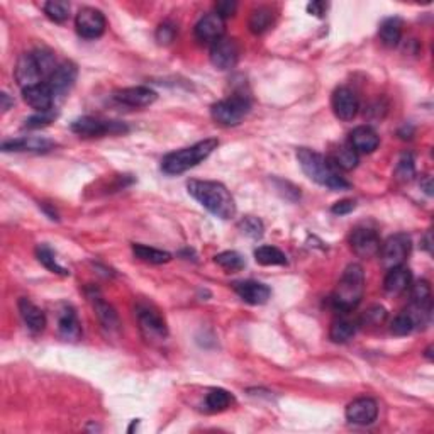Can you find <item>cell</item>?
Instances as JSON below:
<instances>
[{"label": "cell", "mask_w": 434, "mask_h": 434, "mask_svg": "<svg viewBox=\"0 0 434 434\" xmlns=\"http://www.w3.org/2000/svg\"><path fill=\"white\" fill-rule=\"evenodd\" d=\"M189 193L202 208L219 219H231L236 214V202L224 185L210 180H190L187 184Z\"/></svg>", "instance_id": "cell-1"}, {"label": "cell", "mask_w": 434, "mask_h": 434, "mask_svg": "<svg viewBox=\"0 0 434 434\" xmlns=\"http://www.w3.org/2000/svg\"><path fill=\"white\" fill-rule=\"evenodd\" d=\"M297 161L305 175L321 187L329 190H346L351 187L350 181L340 175V170L334 167L333 161L322 156L321 153L309 150V148H299Z\"/></svg>", "instance_id": "cell-2"}, {"label": "cell", "mask_w": 434, "mask_h": 434, "mask_svg": "<svg viewBox=\"0 0 434 434\" xmlns=\"http://www.w3.org/2000/svg\"><path fill=\"white\" fill-rule=\"evenodd\" d=\"M363 293H365V272H363L362 264L353 263L343 272L331 300H333L336 311L351 312L362 302Z\"/></svg>", "instance_id": "cell-3"}, {"label": "cell", "mask_w": 434, "mask_h": 434, "mask_svg": "<svg viewBox=\"0 0 434 434\" xmlns=\"http://www.w3.org/2000/svg\"><path fill=\"white\" fill-rule=\"evenodd\" d=\"M217 139L210 138L192 144L189 148H181V150L168 153L163 161H161V170L167 175H180V173L187 172L190 168L197 167L204 160H208L214 150H217Z\"/></svg>", "instance_id": "cell-4"}, {"label": "cell", "mask_w": 434, "mask_h": 434, "mask_svg": "<svg viewBox=\"0 0 434 434\" xmlns=\"http://www.w3.org/2000/svg\"><path fill=\"white\" fill-rule=\"evenodd\" d=\"M251 102L246 95H231V97L219 101L212 106L210 115L217 124L224 127L238 126L243 119L250 114Z\"/></svg>", "instance_id": "cell-5"}, {"label": "cell", "mask_w": 434, "mask_h": 434, "mask_svg": "<svg viewBox=\"0 0 434 434\" xmlns=\"http://www.w3.org/2000/svg\"><path fill=\"white\" fill-rule=\"evenodd\" d=\"M136 317H138V324L144 340H148L150 343H161L167 340V322H165L163 316H161L155 305L148 302H139L138 307H136Z\"/></svg>", "instance_id": "cell-6"}, {"label": "cell", "mask_w": 434, "mask_h": 434, "mask_svg": "<svg viewBox=\"0 0 434 434\" xmlns=\"http://www.w3.org/2000/svg\"><path fill=\"white\" fill-rule=\"evenodd\" d=\"M411 248L412 241L411 236L406 233H397L394 236H390L387 241L382 243L380 246V260H382V264L390 270V268L400 267L404 264V262L407 260V256L411 255Z\"/></svg>", "instance_id": "cell-7"}, {"label": "cell", "mask_w": 434, "mask_h": 434, "mask_svg": "<svg viewBox=\"0 0 434 434\" xmlns=\"http://www.w3.org/2000/svg\"><path fill=\"white\" fill-rule=\"evenodd\" d=\"M72 131L82 138H101L106 134H121L127 132L126 124L117 121H102V119L84 115L72 122Z\"/></svg>", "instance_id": "cell-8"}, {"label": "cell", "mask_w": 434, "mask_h": 434, "mask_svg": "<svg viewBox=\"0 0 434 434\" xmlns=\"http://www.w3.org/2000/svg\"><path fill=\"white\" fill-rule=\"evenodd\" d=\"M75 27L78 36H82L84 39H97L106 32V15L98 9H94V7H84V9L78 11Z\"/></svg>", "instance_id": "cell-9"}, {"label": "cell", "mask_w": 434, "mask_h": 434, "mask_svg": "<svg viewBox=\"0 0 434 434\" xmlns=\"http://www.w3.org/2000/svg\"><path fill=\"white\" fill-rule=\"evenodd\" d=\"M210 63L216 66L217 70L234 68L239 60V44L236 39L233 38H221L210 46Z\"/></svg>", "instance_id": "cell-10"}, {"label": "cell", "mask_w": 434, "mask_h": 434, "mask_svg": "<svg viewBox=\"0 0 434 434\" xmlns=\"http://www.w3.org/2000/svg\"><path fill=\"white\" fill-rule=\"evenodd\" d=\"M350 245L351 250L355 251V255H358L359 258H371V256L378 255L382 241H380L377 231L365 226H359L355 227L353 233H351Z\"/></svg>", "instance_id": "cell-11"}, {"label": "cell", "mask_w": 434, "mask_h": 434, "mask_svg": "<svg viewBox=\"0 0 434 434\" xmlns=\"http://www.w3.org/2000/svg\"><path fill=\"white\" fill-rule=\"evenodd\" d=\"M378 416V404L377 400L371 397H359V399L353 400L346 407V419L351 424L357 426H370L377 421Z\"/></svg>", "instance_id": "cell-12"}, {"label": "cell", "mask_w": 434, "mask_h": 434, "mask_svg": "<svg viewBox=\"0 0 434 434\" xmlns=\"http://www.w3.org/2000/svg\"><path fill=\"white\" fill-rule=\"evenodd\" d=\"M331 104H333V110L336 117L341 119V121H353L359 110V101L357 94L348 89V87H340V89L334 90Z\"/></svg>", "instance_id": "cell-13"}, {"label": "cell", "mask_w": 434, "mask_h": 434, "mask_svg": "<svg viewBox=\"0 0 434 434\" xmlns=\"http://www.w3.org/2000/svg\"><path fill=\"white\" fill-rule=\"evenodd\" d=\"M23 98L31 109L38 110V113H48V110H53V106H55L56 102L55 94H53L48 82H41V84L23 89Z\"/></svg>", "instance_id": "cell-14"}, {"label": "cell", "mask_w": 434, "mask_h": 434, "mask_svg": "<svg viewBox=\"0 0 434 434\" xmlns=\"http://www.w3.org/2000/svg\"><path fill=\"white\" fill-rule=\"evenodd\" d=\"M114 98L119 102V104L139 109V107L151 106L153 102L158 98V94H156L153 89H150V87L138 85L117 90V92H114Z\"/></svg>", "instance_id": "cell-15"}, {"label": "cell", "mask_w": 434, "mask_h": 434, "mask_svg": "<svg viewBox=\"0 0 434 434\" xmlns=\"http://www.w3.org/2000/svg\"><path fill=\"white\" fill-rule=\"evenodd\" d=\"M77 77H78V70L75 63H72V61H65V63L58 65L55 73L48 78V84L51 87L53 94H55V98L65 97V95L70 92V89L75 85Z\"/></svg>", "instance_id": "cell-16"}, {"label": "cell", "mask_w": 434, "mask_h": 434, "mask_svg": "<svg viewBox=\"0 0 434 434\" xmlns=\"http://www.w3.org/2000/svg\"><path fill=\"white\" fill-rule=\"evenodd\" d=\"M224 19H222L221 15H217L216 12L204 15V18L196 24V38L198 41H204V43H216L217 39L224 38Z\"/></svg>", "instance_id": "cell-17"}, {"label": "cell", "mask_w": 434, "mask_h": 434, "mask_svg": "<svg viewBox=\"0 0 434 434\" xmlns=\"http://www.w3.org/2000/svg\"><path fill=\"white\" fill-rule=\"evenodd\" d=\"M15 80H18L20 89H27V87L43 82V75H41L39 66L36 63V58L32 53H24L18 60V65H15Z\"/></svg>", "instance_id": "cell-18"}, {"label": "cell", "mask_w": 434, "mask_h": 434, "mask_svg": "<svg viewBox=\"0 0 434 434\" xmlns=\"http://www.w3.org/2000/svg\"><path fill=\"white\" fill-rule=\"evenodd\" d=\"M89 299L90 302H92L95 316L98 317V321H101V324L104 326V329L109 331V333L119 331V328H121V321H119L117 312L114 311L113 305L107 304L104 297H102L97 291H92V293H89Z\"/></svg>", "instance_id": "cell-19"}, {"label": "cell", "mask_w": 434, "mask_h": 434, "mask_svg": "<svg viewBox=\"0 0 434 434\" xmlns=\"http://www.w3.org/2000/svg\"><path fill=\"white\" fill-rule=\"evenodd\" d=\"M234 292L241 297L243 300L251 305H262L268 302L272 291L264 283L255 282V280H245V282H236L233 285Z\"/></svg>", "instance_id": "cell-20"}, {"label": "cell", "mask_w": 434, "mask_h": 434, "mask_svg": "<svg viewBox=\"0 0 434 434\" xmlns=\"http://www.w3.org/2000/svg\"><path fill=\"white\" fill-rule=\"evenodd\" d=\"M380 138L377 134V131L371 129L370 126H358L351 131L350 134V146L353 148L355 151L362 153V155H369V153H374L378 148Z\"/></svg>", "instance_id": "cell-21"}, {"label": "cell", "mask_w": 434, "mask_h": 434, "mask_svg": "<svg viewBox=\"0 0 434 434\" xmlns=\"http://www.w3.org/2000/svg\"><path fill=\"white\" fill-rule=\"evenodd\" d=\"M19 314L23 317L24 324L27 326L29 331L32 333H43L46 328V314H44L34 302L23 297L19 299Z\"/></svg>", "instance_id": "cell-22"}, {"label": "cell", "mask_w": 434, "mask_h": 434, "mask_svg": "<svg viewBox=\"0 0 434 434\" xmlns=\"http://www.w3.org/2000/svg\"><path fill=\"white\" fill-rule=\"evenodd\" d=\"M412 283V274L409 268L400 264V267L390 268L388 274L383 280V288H385L387 293L390 295H397V293H402L404 291H407Z\"/></svg>", "instance_id": "cell-23"}, {"label": "cell", "mask_w": 434, "mask_h": 434, "mask_svg": "<svg viewBox=\"0 0 434 434\" xmlns=\"http://www.w3.org/2000/svg\"><path fill=\"white\" fill-rule=\"evenodd\" d=\"M58 331L60 336L66 341H77L82 336V326L75 311L72 307H65L58 319Z\"/></svg>", "instance_id": "cell-24"}, {"label": "cell", "mask_w": 434, "mask_h": 434, "mask_svg": "<svg viewBox=\"0 0 434 434\" xmlns=\"http://www.w3.org/2000/svg\"><path fill=\"white\" fill-rule=\"evenodd\" d=\"M55 143L46 138H19L2 144L4 151H49Z\"/></svg>", "instance_id": "cell-25"}, {"label": "cell", "mask_w": 434, "mask_h": 434, "mask_svg": "<svg viewBox=\"0 0 434 434\" xmlns=\"http://www.w3.org/2000/svg\"><path fill=\"white\" fill-rule=\"evenodd\" d=\"M402 20L399 18H388L380 24L378 34L380 41L388 48H395L397 44L400 43V38H402Z\"/></svg>", "instance_id": "cell-26"}, {"label": "cell", "mask_w": 434, "mask_h": 434, "mask_svg": "<svg viewBox=\"0 0 434 434\" xmlns=\"http://www.w3.org/2000/svg\"><path fill=\"white\" fill-rule=\"evenodd\" d=\"M275 14L272 11V7L262 6L258 9H255L250 15V31L253 34H263L268 29L274 26Z\"/></svg>", "instance_id": "cell-27"}, {"label": "cell", "mask_w": 434, "mask_h": 434, "mask_svg": "<svg viewBox=\"0 0 434 434\" xmlns=\"http://www.w3.org/2000/svg\"><path fill=\"white\" fill-rule=\"evenodd\" d=\"M329 160L333 161V165L338 170L351 172L358 167V153L351 146L336 148V150L333 151V155L329 156Z\"/></svg>", "instance_id": "cell-28"}, {"label": "cell", "mask_w": 434, "mask_h": 434, "mask_svg": "<svg viewBox=\"0 0 434 434\" xmlns=\"http://www.w3.org/2000/svg\"><path fill=\"white\" fill-rule=\"evenodd\" d=\"M357 334V322L340 317L331 324L329 338L333 343H348Z\"/></svg>", "instance_id": "cell-29"}, {"label": "cell", "mask_w": 434, "mask_h": 434, "mask_svg": "<svg viewBox=\"0 0 434 434\" xmlns=\"http://www.w3.org/2000/svg\"><path fill=\"white\" fill-rule=\"evenodd\" d=\"M233 404V395L224 388H212L209 394L205 395V411L209 412H222Z\"/></svg>", "instance_id": "cell-30"}, {"label": "cell", "mask_w": 434, "mask_h": 434, "mask_svg": "<svg viewBox=\"0 0 434 434\" xmlns=\"http://www.w3.org/2000/svg\"><path fill=\"white\" fill-rule=\"evenodd\" d=\"M256 263L263 267H276V264H287V256L275 246H260L255 250Z\"/></svg>", "instance_id": "cell-31"}, {"label": "cell", "mask_w": 434, "mask_h": 434, "mask_svg": "<svg viewBox=\"0 0 434 434\" xmlns=\"http://www.w3.org/2000/svg\"><path fill=\"white\" fill-rule=\"evenodd\" d=\"M132 253H134L136 258L141 260V262L153 264L168 263L172 260V255L167 253V251H161L156 250V248H150L144 245H132Z\"/></svg>", "instance_id": "cell-32"}, {"label": "cell", "mask_w": 434, "mask_h": 434, "mask_svg": "<svg viewBox=\"0 0 434 434\" xmlns=\"http://www.w3.org/2000/svg\"><path fill=\"white\" fill-rule=\"evenodd\" d=\"M36 256H38L39 263L43 264V267H46L49 272H53V274L63 275V276L70 275V272L56 262V256H55V253H53V250L49 246L39 245L38 248H36Z\"/></svg>", "instance_id": "cell-33"}, {"label": "cell", "mask_w": 434, "mask_h": 434, "mask_svg": "<svg viewBox=\"0 0 434 434\" xmlns=\"http://www.w3.org/2000/svg\"><path fill=\"white\" fill-rule=\"evenodd\" d=\"M395 180L400 181V184H406V181H411L416 175V165H414V156L411 153H404L400 156L399 161H397L395 167Z\"/></svg>", "instance_id": "cell-34"}, {"label": "cell", "mask_w": 434, "mask_h": 434, "mask_svg": "<svg viewBox=\"0 0 434 434\" xmlns=\"http://www.w3.org/2000/svg\"><path fill=\"white\" fill-rule=\"evenodd\" d=\"M44 14L53 23L63 24L70 18V4L63 2V0H49V2L44 4Z\"/></svg>", "instance_id": "cell-35"}, {"label": "cell", "mask_w": 434, "mask_h": 434, "mask_svg": "<svg viewBox=\"0 0 434 434\" xmlns=\"http://www.w3.org/2000/svg\"><path fill=\"white\" fill-rule=\"evenodd\" d=\"M32 55L36 58V63L39 66V72L43 78H49L55 73V70L58 68L56 58L49 49H36V51H32Z\"/></svg>", "instance_id": "cell-36"}, {"label": "cell", "mask_w": 434, "mask_h": 434, "mask_svg": "<svg viewBox=\"0 0 434 434\" xmlns=\"http://www.w3.org/2000/svg\"><path fill=\"white\" fill-rule=\"evenodd\" d=\"M219 267H222L227 272H239L245 268V258L241 255L236 253V251H224V253H219L216 258H214Z\"/></svg>", "instance_id": "cell-37"}, {"label": "cell", "mask_w": 434, "mask_h": 434, "mask_svg": "<svg viewBox=\"0 0 434 434\" xmlns=\"http://www.w3.org/2000/svg\"><path fill=\"white\" fill-rule=\"evenodd\" d=\"M239 231H241L243 234H246V236L253 238V239H260L263 236V222L260 221L258 217H253V216H246L243 217L241 221H239Z\"/></svg>", "instance_id": "cell-38"}, {"label": "cell", "mask_w": 434, "mask_h": 434, "mask_svg": "<svg viewBox=\"0 0 434 434\" xmlns=\"http://www.w3.org/2000/svg\"><path fill=\"white\" fill-rule=\"evenodd\" d=\"M414 329H416L414 321H412V317L409 316L407 312L399 314V316L392 321L390 326L392 334H395V336H407V334H411Z\"/></svg>", "instance_id": "cell-39"}, {"label": "cell", "mask_w": 434, "mask_h": 434, "mask_svg": "<svg viewBox=\"0 0 434 434\" xmlns=\"http://www.w3.org/2000/svg\"><path fill=\"white\" fill-rule=\"evenodd\" d=\"M387 319V311L382 305H374L369 311L363 314L362 317V326H380L383 321Z\"/></svg>", "instance_id": "cell-40"}, {"label": "cell", "mask_w": 434, "mask_h": 434, "mask_svg": "<svg viewBox=\"0 0 434 434\" xmlns=\"http://www.w3.org/2000/svg\"><path fill=\"white\" fill-rule=\"evenodd\" d=\"M55 119H56L55 110L38 113L36 115H31V117L27 119L26 124H24V127H27V129H38V127H44V126H48V124H51Z\"/></svg>", "instance_id": "cell-41"}, {"label": "cell", "mask_w": 434, "mask_h": 434, "mask_svg": "<svg viewBox=\"0 0 434 434\" xmlns=\"http://www.w3.org/2000/svg\"><path fill=\"white\" fill-rule=\"evenodd\" d=\"M175 27L172 26V24L165 23L161 24V26L158 27V31H156V39H158L160 44H168L172 43L173 38H175Z\"/></svg>", "instance_id": "cell-42"}, {"label": "cell", "mask_w": 434, "mask_h": 434, "mask_svg": "<svg viewBox=\"0 0 434 434\" xmlns=\"http://www.w3.org/2000/svg\"><path fill=\"white\" fill-rule=\"evenodd\" d=\"M236 9H238V4L231 2V0H222V2L216 4V14L221 15L222 19L231 18V15L236 14Z\"/></svg>", "instance_id": "cell-43"}, {"label": "cell", "mask_w": 434, "mask_h": 434, "mask_svg": "<svg viewBox=\"0 0 434 434\" xmlns=\"http://www.w3.org/2000/svg\"><path fill=\"white\" fill-rule=\"evenodd\" d=\"M357 209V202L350 200V198H346V200H340L336 202V204L331 208L333 210V214H336V216H346V214L353 212V210Z\"/></svg>", "instance_id": "cell-44"}, {"label": "cell", "mask_w": 434, "mask_h": 434, "mask_svg": "<svg viewBox=\"0 0 434 434\" xmlns=\"http://www.w3.org/2000/svg\"><path fill=\"white\" fill-rule=\"evenodd\" d=\"M326 11H328V4L326 2H311L307 6L309 14L316 15V18H324Z\"/></svg>", "instance_id": "cell-45"}, {"label": "cell", "mask_w": 434, "mask_h": 434, "mask_svg": "<svg viewBox=\"0 0 434 434\" xmlns=\"http://www.w3.org/2000/svg\"><path fill=\"white\" fill-rule=\"evenodd\" d=\"M0 98H2V102H4V104H2V110H4V113H6V110L9 109V106H11L9 95H7V94H2V95H0Z\"/></svg>", "instance_id": "cell-46"}, {"label": "cell", "mask_w": 434, "mask_h": 434, "mask_svg": "<svg viewBox=\"0 0 434 434\" xmlns=\"http://www.w3.org/2000/svg\"><path fill=\"white\" fill-rule=\"evenodd\" d=\"M424 248L429 251V253H431V251H433V250H431V233L426 234V238H424Z\"/></svg>", "instance_id": "cell-47"}]
</instances>
